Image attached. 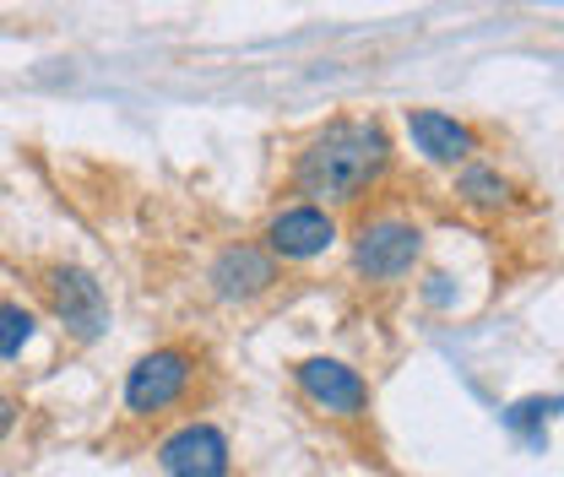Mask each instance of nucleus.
I'll list each match as a JSON object with an SVG mask.
<instances>
[{"mask_svg": "<svg viewBox=\"0 0 564 477\" xmlns=\"http://www.w3.org/2000/svg\"><path fill=\"white\" fill-rule=\"evenodd\" d=\"M397 169V141L386 131V120L375 115H337L321 131H310L304 147L293 152L288 185L299 202H315L326 212L337 206L369 202Z\"/></svg>", "mask_w": 564, "mask_h": 477, "instance_id": "f257e3e1", "label": "nucleus"}, {"mask_svg": "<svg viewBox=\"0 0 564 477\" xmlns=\"http://www.w3.org/2000/svg\"><path fill=\"white\" fill-rule=\"evenodd\" d=\"M207 380H212L207 347H196V342H163V347L141 353L137 364L126 369L120 412L131 423H163L174 412L196 408V397H202Z\"/></svg>", "mask_w": 564, "mask_h": 477, "instance_id": "f03ea898", "label": "nucleus"}, {"mask_svg": "<svg viewBox=\"0 0 564 477\" xmlns=\"http://www.w3.org/2000/svg\"><path fill=\"white\" fill-rule=\"evenodd\" d=\"M423 245H429L423 223L402 212H375L352 234V277L364 288H402L423 267Z\"/></svg>", "mask_w": 564, "mask_h": 477, "instance_id": "7ed1b4c3", "label": "nucleus"}, {"mask_svg": "<svg viewBox=\"0 0 564 477\" xmlns=\"http://www.w3.org/2000/svg\"><path fill=\"white\" fill-rule=\"evenodd\" d=\"M39 293H44V304H50V315L61 321V332L70 342H98L109 332V293H104V282L87 272V267H70V261H55V267H44L39 272Z\"/></svg>", "mask_w": 564, "mask_h": 477, "instance_id": "20e7f679", "label": "nucleus"}, {"mask_svg": "<svg viewBox=\"0 0 564 477\" xmlns=\"http://www.w3.org/2000/svg\"><path fill=\"white\" fill-rule=\"evenodd\" d=\"M337 239H343L337 212H326V206H315V202H288L261 223V239L256 245L278 267H304V261H321L326 250H337Z\"/></svg>", "mask_w": 564, "mask_h": 477, "instance_id": "39448f33", "label": "nucleus"}, {"mask_svg": "<svg viewBox=\"0 0 564 477\" xmlns=\"http://www.w3.org/2000/svg\"><path fill=\"white\" fill-rule=\"evenodd\" d=\"M293 386H299V397L310 402L315 412H326V418H337V423H364L369 418V380L343 364V358H326V353H315V358H299L293 364Z\"/></svg>", "mask_w": 564, "mask_h": 477, "instance_id": "423d86ee", "label": "nucleus"}, {"mask_svg": "<svg viewBox=\"0 0 564 477\" xmlns=\"http://www.w3.org/2000/svg\"><path fill=\"white\" fill-rule=\"evenodd\" d=\"M158 473L163 477H234V445L212 418H185L158 440Z\"/></svg>", "mask_w": 564, "mask_h": 477, "instance_id": "0eeeda50", "label": "nucleus"}, {"mask_svg": "<svg viewBox=\"0 0 564 477\" xmlns=\"http://www.w3.org/2000/svg\"><path fill=\"white\" fill-rule=\"evenodd\" d=\"M282 267L256 245V239H234L207 261V293L223 304H261L267 293H278Z\"/></svg>", "mask_w": 564, "mask_h": 477, "instance_id": "6e6552de", "label": "nucleus"}, {"mask_svg": "<svg viewBox=\"0 0 564 477\" xmlns=\"http://www.w3.org/2000/svg\"><path fill=\"white\" fill-rule=\"evenodd\" d=\"M408 137H413V152L434 169H462L473 158H484V131L462 115H445V109H408Z\"/></svg>", "mask_w": 564, "mask_h": 477, "instance_id": "1a4fd4ad", "label": "nucleus"}, {"mask_svg": "<svg viewBox=\"0 0 564 477\" xmlns=\"http://www.w3.org/2000/svg\"><path fill=\"white\" fill-rule=\"evenodd\" d=\"M516 180L489 163V158H473V163H462L456 169V202L467 206V212H478V217H499V212H510L516 206Z\"/></svg>", "mask_w": 564, "mask_h": 477, "instance_id": "9d476101", "label": "nucleus"}, {"mask_svg": "<svg viewBox=\"0 0 564 477\" xmlns=\"http://www.w3.org/2000/svg\"><path fill=\"white\" fill-rule=\"evenodd\" d=\"M39 337V310L22 299H0V364H17Z\"/></svg>", "mask_w": 564, "mask_h": 477, "instance_id": "9b49d317", "label": "nucleus"}, {"mask_svg": "<svg viewBox=\"0 0 564 477\" xmlns=\"http://www.w3.org/2000/svg\"><path fill=\"white\" fill-rule=\"evenodd\" d=\"M17 418H22V402H17V397H6V391H0V440H6V434H11V429H17Z\"/></svg>", "mask_w": 564, "mask_h": 477, "instance_id": "f8f14e48", "label": "nucleus"}]
</instances>
